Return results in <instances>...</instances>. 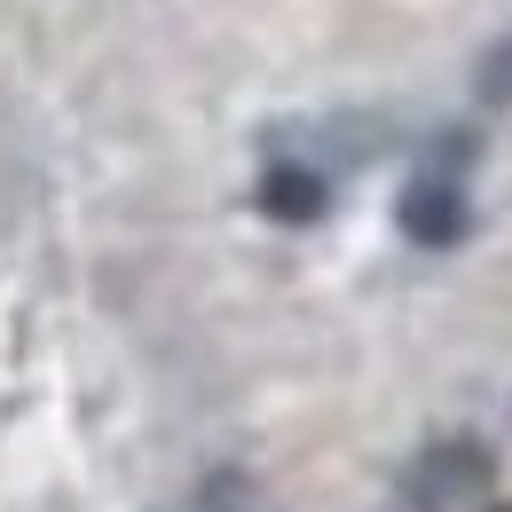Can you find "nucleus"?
I'll list each match as a JSON object with an SVG mask.
<instances>
[{
    "instance_id": "nucleus-1",
    "label": "nucleus",
    "mask_w": 512,
    "mask_h": 512,
    "mask_svg": "<svg viewBox=\"0 0 512 512\" xmlns=\"http://www.w3.org/2000/svg\"><path fill=\"white\" fill-rule=\"evenodd\" d=\"M489 473H497V457L481 442H434L418 457V473H410V505H457V497H473Z\"/></svg>"
},
{
    "instance_id": "nucleus-4",
    "label": "nucleus",
    "mask_w": 512,
    "mask_h": 512,
    "mask_svg": "<svg viewBox=\"0 0 512 512\" xmlns=\"http://www.w3.org/2000/svg\"><path fill=\"white\" fill-rule=\"evenodd\" d=\"M497 512H512V505H497Z\"/></svg>"
},
{
    "instance_id": "nucleus-2",
    "label": "nucleus",
    "mask_w": 512,
    "mask_h": 512,
    "mask_svg": "<svg viewBox=\"0 0 512 512\" xmlns=\"http://www.w3.org/2000/svg\"><path fill=\"white\" fill-rule=\"evenodd\" d=\"M260 205L276 213V221H316L323 213V182L308 166H276L268 182H260Z\"/></svg>"
},
{
    "instance_id": "nucleus-3",
    "label": "nucleus",
    "mask_w": 512,
    "mask_h": 512,
    "mask_svg": "<svg viewBox=\"0 0 512 512\" xmlns=\"http://www.w3.org/2000/svg\"><path fill=\"white\" fill-rule=\"evenodd\" d=\"M402 229H410V237H426V245H449V237L465 229L457 190H410V197H402Z\"/></svg>"
}]
</instances>
